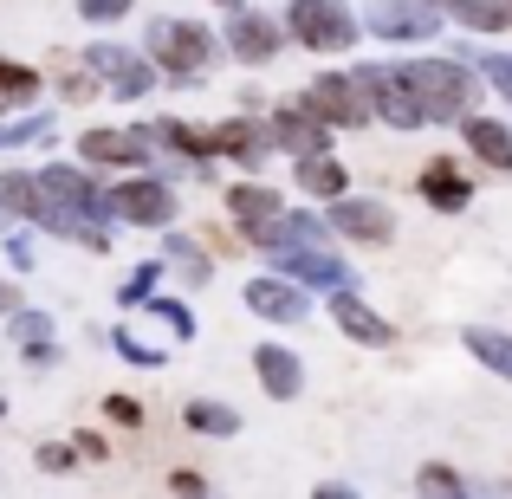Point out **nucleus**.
<instances>
[{"instance_id":"nucleus-42","label":"nucleus","mask_w":512,"mask_h":499,"mask_svg":"<svg viewBox=\"0 0 512 499\" xmlns=\"http://www.w3.org/2000/svg\"><path fill=\"white\" fill-rule=\"evenodd\" d=\"M428 7H441V0H428Z\"/></svg>"},{"instance_id":"nucleus-20","label":"nucleus","mask_w":512,"mask_h":499,"mask_svg":"<svg viewBox=\"0 0 512 499\" xmlns=\"http://www.w3.org/2000/svg\"><path fill=\"white\" fill-rule=\"evenodd\" d=\"M422 195L428 201H435V208H467V195H474V188H467V175L461 169H454V163H428L422 169Z\"/></svg>"},{"instance_id":"nucleus-21","label":"nucleus","mask_w":512,"mask_h":499,"mask_svg":"<svg viewBox=\"0 0 512 499\" xmlns=\"http://www.w3.org/2000/svg\"><path fill=\"white\" fill-rule=\"evenodd\" d=\"M156 137H163V143H175L182 156H221V137H214V130H195V124H182V117H163V124H156Z\"/></svg>"},{"instance_id":"nucleus-24","label":"nucleus","mask_w":512,"mask_h":499,"mask_svg":"<svg viewBox=\"0 0 512 499\" xmlns=\"http://www.w3.org/2000/svg\"><path fill=\"white\" fill-rule=\"evenodd\" d=\"M13 331L26 344V363H52V318L46 312H13Z\"/></svg>"},{"instance_id":"nucleus-34","label":"nucleus","mask_w":512,"mask_h":499,"mask_svg":"<svg viewBox=\"0 0 512 499\" xmlns=\"http://www.w3.org/2000/svg\"><path fill=\"white\" fill-rule=\"evenodd\" d=\"M150 286H156V266H137L130 286H124V305H143V299H150Z\"/></svg>"},{"instance_id":"nucleus-40","label":"nucleus","mask_w":512,"mask_h":499,"mask_svg":"<svg viewBox=\"0 0 512 499\" xmlns=\"http://www.w3.org/2000/svg\"><path fill=\"white\" fill-rule=\"evenodd\" d=\"M221 7H240V0H221Z\"/></svg>"},{"instance_id":"nucleus-35","label":"nucleus","mask_w":512,"mask_h":499,"mask_svg":"<svg viewBox=\"0 0 512 499\" xmlns=\"http://www.w3.org/2000/svg\"><path fill=\"white\" fill-rule=\"evenodd\" d=\"M422 493H461V474H448V467H422Z\"/></svg>"},{"instance_id":"nucleus-11","label":"nucleus","mask_w":512,"mask_h":499,"mask_svg":"<svg viewBox=\"0 0 512 499\" xmlns=\"http://www.w3.org/2000/svg\"><path fill=\"white\" fill-rule=\"evenodd\" d=\"M331 227L350 240H370V247H383L389 234H396V214L383 208V201H338L331 208Z\"/></svg>"},{"instance_id":"nucleus-19","label":"nucleus","mask_w":512,"mask_h":499,"mask_svg":"<svg viewBox=\"0 0 512 499\" xmlns=\"http://www.w3.org/2000/svg\"><path fill=\"white\" fill-rule=\"evenodd\" d=\"M467 143L487 169H512V130L493 124V117H467Z\"/></svg>"},{"instance_id":"nucleus-3","label":"nucleus","mask_w":512,"mask_h":499,"mask_svg":"<svg viewBox=\"0 0 512 499\" xmlns=\"http://www.w3.org/2000/svg\"><path fill=\"white\" fill-rule=\"evenodd\" d=\"M357 85L370 91V104H376L383 124H396V130H422L428 124V104H422V91H415L409 65H363Z\"/></svg>"},{"instance_id":"nucleus-5","label":"nucleus","mask_w":512,"mask_h":499,"mask_svg":"<svg viewBox=\"0 0 512 499\" xmlns=\"http://www.w3.org/2000/svg\"><path fill=\"white\" fill-rule=\"evenodd\" d=\"M292 33L312 52H344L357 39V20H350L344 0H292Z\"/></svg>"},{"instance_id":"nucleus-14","label":"nucleus","mask_w":512,"mask_h":499,"mask_svg":"<svg viewBox=\"0 0 512 499\" xmlns=\"http://www.w3.org/2000/svg\"><path fill=\"white\" fill-rule=\"evenodd\" d=\"M273 143H279V150H292V156L325 150V117H318L312 104H299V111H279V117H273Z\"/></svg>"},{"instance_id":"nucleus-32","label":"nucleus","mask_w":512,"mask_h":499,"mask_svg":"<svg viewBox=\"0 0 512 499\" xmlns=\"http://www.w3.org/2000/svg\"><path fill=\"white\" fill-rule=\"evenodd\" d=\"M33 137H46V117H26V124H7V130H0V150H13V143H33Z\"/></svg>"},{"instance_id":"nucleus-8","label":"nucleus","mask_w":512,"mask_h":499,"mask_svg":"<svg viewBox=\"0 0 512 499\" xmlns=\"http://www.w3.org/2000/svg\"><path fill=\"white\" fill-rule=\"evenodd\" d=\"M435 7L428 0H376L370 7V33L383 39H435Z\"/></svg>"},{"instance_id":"nucleus-36","label":"nucleus","mask_w":512,"mask_h":499,"mask_svg":"<svg viewBox=\"0 0 512 499\" xmlns=\"http://www.w3.org/2000/svg\"><path fill=\"white\" fill-rule=\"evenodd\" d=\"M480 72H487V78H493V85H500V91H506V98H512V59H506V52H493V59H487V65H480Z\"/></svg>"},{"instance_id":"nucleus-27","label":"nucleus","mask_w":512,"mask_h":499,"mask_svg":"<svg viewBox=\"0 0 512 499\" xmlns=\"http://www.w3.org/2000/svg\"><path fill=\"white\" fill-rule=\"evenodd\" d=\"M188 428H201V435H234L240 415L221 409V402H188Z\"/></svg>"},{"instance_id":"nucleus-2","label":"nucleus","mask_w":512,"mask_h":499,"mask_svg":"<svg viewBox=\"0 0 512 499\" xmlns=\"http://www.w3.org/2000/svg\"><path fill=\"white\" fill-rule=\"evenodd\" d=\"M415 91L428 104V124H467L474 117V72L454 59H415L409 65Z\"/></svg>"},{"instance_id":"nucleus-10","label":"nucleus","mask_w":512,"mask_h":499,"mask_svg":"<svg viewBox=\"0 0 512 499\" xmlns=\"http://www.w3.org/2000/svg\"><path fill=\"white\" fill-rule=\"evenodd\" d=\"M91 72H98L117 98H143V91H150V65L124 46H91Z\"/></svg>"},{"instance_id":"nucleus-30","label":"nucleus","mask_w":512,"mask_h":499,"mask_svg":"<svg viewBox=\"0 0 512 499\" xmlns=\"http://www.w3.org/2000/svg\"><path fill=\"white\" fill-rule=\"evenodd\" d=\"M117 350H124L130 363H163V357H169V350H150V344H143L137 331H117Z\"/></svg>"},{"instance_id":"nucleus-26","label":"nucleus","mask_w":512,"mask_h":499,"mask_svg":"<svg viewBox=\"0 0 512 499\" xmlns=\"http://www.w3.org/2000/svg\"><path fill=\"white\" fill-rule=\"evenodd\" d=\"M0 208L7 214H39V175H0Z\"/></svg>"},{"instance_id":"nucleus-1","label":"nucleus","mask_w":512,"mask_h":499,"mask_svg":"<svg viewBox=\"0 0 512 499\" xmlns=\"http://www.w3.org/2000/svg\"><path fill=\"white\" fill-rule=\"evenodd\" d=\"M33 221L52 227V234L85 240L91 253H104L111 240H104L98 221H117V214H111V195H104V188H91L78 169H46V175H39V214H33Z\"/></svg>"},{"instance_id":"nucleus-33","label":"nucleus","mask_w":512,"mask_h":499,"mask_svg":"<svg viewBox=\"0 0 512 499\" xmlns=\"http://www.w3.org/2000/svg\"><path fill=\"white\" fill-rule=\"evenodd\" d=\"M72 461H78V454L65 448V441H46V448H39V467H46V474H65Z\"/></svg>"},{"instance_id":"nucleus-17","label":"nucleus","mask_w":512,"mask_h":499,"mask_svg":"<svg viewBox=\"0 0 512 499\" xmlns=\"http://www.w3.org/2000/svg\"><path fill=\"white\" fill-rule=\"evenodd\" d=\"M331 318H338V325L357 337V344H389V337H396V331L383 325V318L370 312V305L357 299V292H350V286H338V299H331Z\"/></svg>"},{"instance_id":"nucleus-28","label":"nucleus","mask_w":512,"mask_h":499,"mask_svg":"<svg viewBox=\"0 0 512 499\" xmlns=\"http://www.w3.org/2000/svg\"><path fill=\"white\" fill-rule=\"evenodd\" d=\"M39 91V78L26 72V65H13V59H0V104H26Z\"/></svg>"},{"instance_id":"nucleus-25","label":"nucleus","mask_w":512,"mask_h":499,"mask_svg":"<svg viewBox=\"0 0 512 499\" xmlns=\"http://www.w3.org/2000/svg\"><path fill=\"white\" fill-rule=\"evenodd\" d=\"M299 182L312 188V195H344V169L331 163L325 150H312V156H299Z\"/></svg>"},{"instance_id":"nucleus-7","label":"nucleus","mask_w":512,"mask_h":499,"mask_svg":"<svg viewBox=\"0 0 512 499\" xmlns=\"http://www.w3.org/2000/svg\"><path fill=\"white\" fill-rule=\"evenodd\" d=\"M111 214L137 221V227H169L175 195H169V182H124V188H111Z\"/></svg>"},{"instance_id":"nucleus-16","label":"nucleus","mask_w":512,"mask_h":499,"mask_svg":"<svg viewBox=\"0 0 512 499\" xmlns=\"http://www.w3.org/2000/svg\"><path fill=\"white\" fill-rule=\"evenodd\" d=\"M214 137H221V156H234L240 169H260V163H266V150H273V143H266L273 130L253 124V117H234V124H221Z\"/></svg>"},{"instance_id":"nucleus-23","label":"nucleus","mask_w":512,"mask_h":499,"mask_svg":"<svg viewBox=\"0 0 512 499\" xmlns=\"http://www.w3.org/2000/svg\"><path fill=\"white\" fill-rule=\"evenodd\" d=\"M467 350H474V357L487 363V370H500L506 383H512V337H506V331H487V325H474V331H467Z\"/></svg>"},{"instance_id":"nucleus-39","label":"nucleus","mask_w":512,"mask_h":499,"mask_svg":"<svg viewBox=\"0 0 512 499\" xmlns=\"http://www.w3.org/2000/svg\"><path fill=\"white\" fill-rule=\"evenodd\" d=\"M0 312H7V318L20 312V292H13V286H0Z\"/></svg>"},{"instance_id":"nucleus-22","label":"nucleus","mask_w":512,"mask_h":499,"mask_svg":"<svg viewBox=\"0 0 512 499\" xmlns=\"http://www.w3.org/2000/svg\"><path fill=\"white\" fill-rule=\"evenodd\" d=\"M448 13H461L467 26H480V33H500L512 26V0H441Z\"/></svg>"},{"instance_id":"nucleus-4","label":"nucleus","mask_w":512,"mask_h":499,"mask_svg":"<svg viewBox=\"0 0 512 499\" xmlns=\"http://www.w3.org/2000/svg\"><path fill=\"white\" fill-rule=\"evenodd\" d=\"M150 59L163 65V72H175V78H188V72H201L208 65V52H214V39L201 33L195 20H150Z\"/></svg>"},{"instance_id":"nucleus-29","label":"nucleus","mask_w":512,"mask_h":499,"mask_svg":"<svg viewBox=\"0 0 512 499\" xmlns=\"http://www.w3.org/2000/svg\"><path fill=\"white\" fill-rule=\"evenodd\" d=\"M163 247H169V260H175V266H182V273H188V279H208V260H201V253H195V240H182V234H169V240H163Z\"/></svg>"},{"instance_id":"nucleus-6","label":"nucleus","mask_w":512,"mask_h":499,"mask_svg":"<svg viewBox=\"0 0 512 499\" xmlns=\"http://www.w3.org/2000/svg\"><path fill=\"white\" fill-rule=\"evenodd\" d=\"M305 104H312L325 124H338V130H357L363 117L376 111L370 91L357 85V72H350V78H318V85H305Z\"/></svg>"},{"instance_id":"nucleus-18","label":"nucleus","mask_w":512,"mask_h":499,"mask_svg":"<svg viewBox=\"0 0 512 499\" xmlns=\"http://www.w3.org/2000/svg\"><path fill=\"white\" fill-rule=\"evenodd\" d=\"M227 208H234V221L247 227L253 240H260L266 227H273L279 214H286V208H279V195H273V188H234V195H227Z\"/></svg>"},{"instance_id":"nucleus-41","label":"nucleus","mask_w":512,"mask_h":499,"mask_svg":"<svg viewBox=\"0 0 512 499\" xmlns=\"http://www.w3.org/2000/svg\"><path fill=\"white\" fill-rule=\"evenodd\" d=\"M0 415H7V402H0Z\"/></svg>"},{"instance_id":"nucleus-13","label":"nucleus","mask_w":512,"mask_h":499,"mask_svg":"<svg viewBox=\"0 0 512 499\" xmlns=\"http://www.w3.org/2000/svg\"><path fill=\"white\" fill-rule=\"evenodd\" d=\"M253 370H260L266 396H279V402H292L305 389V370H299V357H292L286 344H260V350H253Z\"/></svg>"},{"instance_id":"nucleus-9","label":"nucleus","mask_w":512,"mask_h":499,"mask_svg":"<svg viewBox=\"0 0 512 499\" xmlns=\"http://www.w3.org/2000/svg\"><path fill=\"white\" fill-rule=\"evenodd\" d=\"M273 260L286 266V273H299L305 286H331V292H338V286H350V266H344L338 253L325 247V240H312V247H279Z\"/></svg>"},{"instance_id":"nucleus-38","label":"nucleus","mask_w":512,"mask_h":499,"mask_svg":"<svg viewBox=\"0 0 512 499\" xmlns=\"http://www.w3.org/2000/svg\"><path fill=\"white\" fill-rule=\"evenodd\" d=\"M104 409H111V415H117V422H143V409H137V396H111V402H104Z\"/></svg>"},{"instance_id":"nucleus-31","label":"nucleus","mask_w":512,"mask_h":499,"mask_svg":"<svg viewBox=\"0 0 512 499\" xmlns=\"http://www.w3.org/2000/svg\"><path fill=\"white\" fill-rule=\"evenodd\" d=\"M78 13H85V20H124V13H130V0H78Z\"/></svg>"},{"instance_id":"nucleus-37","label":"nucleus","mask_w":512,"mask_h":499,"mask_svg":"<svg viewBox=\"0 0 512 499\" xmlns=\"http://www.w3.org/2000/svg\"><path fill=\"white\" fill-rule=\"evenodd\" d=\"M156 312H163V318H169V331H175V337H188V331H195V318H188V312H182V305H169V299H156Z\"/></svg>"},{"instance_id":"nucleus-12","label":"nucleus","mask_w":512,"mask_h":499,"mask_svg":"<svg viewBox=\"0 0 512 499\" xmlns=\"http://www.w3.org/2000/svg\"><path fill=\"white\" fill-rule=\"evenodd\" d=\"M227 52L247 59V65L273 59V52H279V26L266 20V13H234V26H227Z\"/></svg>"},{"instance_id":"nucleus-15","label":"nucleus","mask_w":512,"mask_h":499,"mask_svg":"<svg viewBox=\"0 0 512 499\" xmlns=\"http://www.w3.org/2000/svg\"><path fill=\"white\" fill-rule=\"evenodd\" d=\"M247 305L260 318H273V325H299V318H305V292L286 286V279H253V286H247Z\"/></svg>"}]
</instances>
